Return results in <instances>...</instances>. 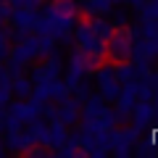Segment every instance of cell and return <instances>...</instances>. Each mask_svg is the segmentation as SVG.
I'll return each instance as SVG.
<instances>
[]
</instances>
